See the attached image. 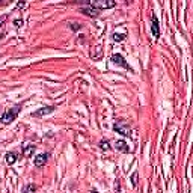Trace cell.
<instances>
[{
  "label": "cell",
  "instance_id": "1",
  "mask_svg": "<svg viewBox=\"0 0 193 193\" xmlns=\"http://www.w3.org/2000/svg\"><path fill=\"white\" fill-rule=\"evenodd\" d=\"M20 106H15V107H12V109H8L3 115H2V118H0V121H2V124H11L12 121H15L17 119V116H18V113H20Z\"/></svg>",
  "mask_w": 193,
  "mask_h": 193
},
{
  "label": "cell",
  "instance_id": "2",
  "mask_svg": "<svg viewBox=\"0 0 193 193\" xmlns=\"http://www.w3.org/2000/svg\"><path fill=\"white\" fill-rule=\"evenodd\" d=\"M88 6H92L95 9H109V8H115L116 6V2L113 0H91L88 3Z\"/></svg>",
  "mask_w": 193,
  "mask_h": 193
},
{
  "label": "cell",
  "instance_id": "3",
  "mask_svg": "<svg viewBox=\"0 0 193 193\" xmlns=\"http://www.w3.org/2000/svg\"><path fill=\"white\" fill-rule=\"evenodd\" d=\"M113 130H115L116 133H119V134H122V136H125V137H133V133H131V128H130L128 125H125V124H121V122H116L115 125H113Z\"/></svg>",
  "mask_w": 193,
  "mask_h": 193
},
{
  "label": "cell",
  "instance_id": "4",
  "mask_svg": "<svg viewBox=\"0 0 193 193\" xmlns=\"http://www.w3.org/2000/svg\"><path fill=\"white\" fill-rule=\"evenodd\" d=\"M112 62H113L115 65H119V67L125 68V70H130V65L125 62L124 56H122V54H119V53H115V54L112 56Z\"/></svg>",
  "mask_w": 193,
  "mask_h": 193
},
{
  "label": "cell",
  "instance_id": "5",
  "mask_svg": "<svg viewBox=\"0 0 193 193\" xmlns=\"http://www.w3.org/2000/svg\"><path fill=\"white\" fill-rule=\"evenodd\" d=\"M151 30H153V36L155 39L160 38V26H158V20H157V15L153 14V17H151Z\"/></svg>",
  "mask_w": 193,
  "mask_h": 193
},
{
  "label": "cell",
  "instance_id": "6",
  "mask_svg": "<svg viewBox=\"0 0 193 193\" xmlns=\"http://www.w3.org/2000/svg\"><path fill=\"white\" fill-rule=\"evenodd\" d=\"M54 106H48V107H42V109H39V110H36V112H33L32 113V116L33 118H42V116L45 115H50V113H53L54 112Z\"/></svg>",
  "mask_w": 193,
  "mask_h": 193
},
{
  "label": "cell",
  "instance_id": "7",
  "mask_svg": "<svg viewBox=\"0 0 193 193\" xmlns=\"http://www.w3.org/2000/svg\"><path fill=\"white\" fill-rule=\"evenodd\" d=\"M80 12H83V14L88 15V17H94V18H97V17L100 15V11L95 9V8H92V6H83V8L80 9Z\"/></svg>",
  "mask_w": 193,
  "mask_h": 193
},
{
  "label": "cell",
  "instance_id": "8",
  "mask_svg": "<svg viewBox=\"0 0 193 193\" xmlns=\"http://www.w3.org/2000/svg\"><path fill=\"white\" fill-rule=\"evenodd\" d=\"M48 157H50V155L47 154V153L36 155V157H35V166H36V167H42V166H44V164L47 163Z\"/></svg>",
  "mask_w": 193,
  "mask_h": 193
},
{
  "label": "cell",
  "instance_id": "9",
  "mask_svg": "<svg viewBox=\"0 0 193 193\" xmlns=\"http://www.w3.org/2000/svg\"><path fill=\"white\" fill-rule=\"evenodd\" d=\"M35 151H36L35 145H23V154H24V157H33Z\"/></svg>",
  "mask_w": 193,
  "mask_h": 193
},
{
  "label": "cell",
  "instance_id": "10",
  "mask_svg": "<svg viewBox=\"0 0 193 193\" xmlns=\"http://www.w3.org/2000/svg\"><path fill=\"white\" fill-rule=\"evenodd\" d=\"M115 148L119 151V153H128V151H130V148H128L127 142H124V140H116Z\"/></svg>",
  "mask_w": 193,
  "mask_h": 193
},
{
  "label": "cell",
  "instance_id": "11",
  "mask_svg": "<svg viewBox=\"0 0 193 193\" xmlns=\"http://www.w3.org/2000/svg\"><path fill=\"white\" fill-rule=\"evenodd\" d=\"M17 157H18L17 153H8V154H6V163H8V164H14V163L17 161Z\"/></svg>",
  "mask_w": 193,
  "mask_h": 193
},
{
  "label": "cell",
  "instance_id": "12",
  "mask_svg": "<svg viewBox=\"0 0 193 193\" xmlns=\"http://www.w3.org/2000/svg\"><path fill=\"white\" fill-rule=\"evenodd\" d=\"M23 193H36V186H35L33 183L24 186V187H23Z\"/></svg>",
  "mask_w": 193,
  "mask_h": 193
},
{
  "label": "cell",
  "instance_id": "13",
  "mask_svg": "<svg viewBox=\"0 0 193 193\" xmlns=\"http://www.w3.org/2000/svg\"><path fill=\"white\" fill-rule=\"evenodd\" d=\"M125 36H127L125 33H119V32H115V33L112 35V39H113L115 42H122V41L125 39Z\"/></svg>",
  "mask_w": 193,
  "mask_h": 193
},
{
  "label": "cell",
  "instance_id": "14",
  "mask_svg": "<svg viewBox=\"0 0 193 193\" xmlns=\"http://www.w3.org/2000/svg\"><path fill=\"white\" fill-rule=\"evenodd\" d=\"M98 146H100V150H101V151H107V150H110V143H109V140H107V139H103V140L100 142V145H98Z\"/></svg>",
  "mask_w": 193,
  "mask_h": 193
},
{
  "label": "cell",
  "instance_id": "15",
  "mask_svg": "<svg viewBox=\"0 0 193 193\" xmlns=\"http://www.w3.org/2000/svg\"><path fill=\"white\" fill-rule=\"evenodd\" d=\"M130 181H131V186L136 187L137 186V181H139V174L137 172H133V175L130 177Z\"/></svg>",
  "mask_w": 193,
  "mask_h": 193
},
{
  "label": "cell",
  "instance_id": "16",
  "mask_svg": "<svg viewBox=\"0 0 193 193\" xmlns=\"http://www.w3.org/2000/svg\"><path fill=\"white\" fill-rule=\"evenodd\" d=\"M23 24H24V21H23L21 18H17V20H14V26H15L17 29H20Z\"/></svg>",
  "mask_w": 193,
  "mask_h": 193
},
{
  "label": "cell",
  "instance_id": "17",
  "mask_svg": "<svg viewBox=\"0 0 193 193\" xmlns=\"http://www.w3.org/2000/svg\"><path fill=\"white\" fill-rule=\"evenodd\" d=\"M26 5H27V3L21 0V2H18V3H17V8H18V9H23V8H26Z\"/></svg>",
  "mask_w": 193,
  "mask_h": 193
},
{
  "label": "cell",
  "instance_id": "18",
  "mask_svg": "<svg viewBox=\"0 0 193 193\" xmlns=\"http://www.w3.org/2000/svg\"><path fill=\"white\" fill-rule=\"evenodd\" d=\"M80 27H81V26H80V24H77V23H74V24H71V29H73V30H78Z\"/></svg>",
  "mask_w": 193,
  "mask_h": 193
},
{
  "label": "cell",
  "instance_id": "19",
  "mask_svg": "<svg viewBox=\"0 0 193 193\" xmlns=\"http://www.w3.org/2000/svg\"><path fill=\"white\" fill-rule=\"evenodd\" d=\"M5 21H6V15H3V17L0 18V27L3 26V23H5Z\"/></svg>",
  "mask_w": 193,
  "mask_h": 193
},
{
  "label": "cell",
  "instance_id": "20",
  "mask_svg": "<svg viewBox=\"0 0 193 193\" xmlns=\"http://www.w3.org/2000/svg\"><path fill=\"white\" fill-rule=\"evenodd\" d=\"M91 193H98V192H97V190H92V192H91Z\"/></svg>",
  "mask_w": 193,
  "mask_h": 193
}]
</instances>
